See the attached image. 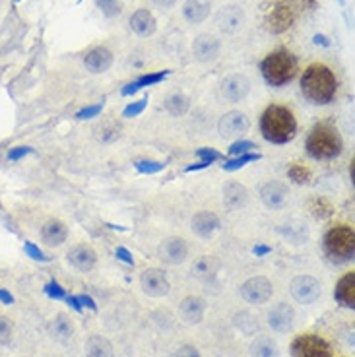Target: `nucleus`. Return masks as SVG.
Instances as JSON below:
<instances>
[{"mask_svg": "<svg viewBox=\"0 0 355 357\" xmlns=\"http://www.w3.org/2000/svg\"><path fill=\"white\" fill-rule=\"evenodd\" d=\"M14 295L10 291H6V289H0V303H4V305H14Z\"/></svg>", "mask_w": 355, "mask_h": 357, "instance_id": "54", "label": "nucleus"}, {"mask_svg": "<svg viewBox=\"0 0 355 357\" xmlns=\"http://www.w3.org/2000/svg\"><path fill=\"white\" fill-rule=\"evenodd\" d=\"M324 254L334 264L354 261L355 254V233L350 226H336L326 231L322 239Z\"/></svg>", "mask_w": 355, "mask_h": 357, "instance_id": "5", "label": "nucleus"}, {"mask_svg": "<svg viewBox=\"0 0 355 357\" xmlns=\"http://www.w3.org/2000/svg\"><path fill=\"white\" fill-rule=\"evenodd\" d=\"M311 212L317 220H326L334 214V206L326 198H315L311 200Z\"/></svg>", "mask_w": 355, "mask_h": 357, "instance_id": "37", "label": "nucleus"}, {"mask_svg": "<svg viewBox=\"0 0 355 357\" xmlns=\"http://www.w3.org/2000/svg\"><path fill=\"white\" fill-rule=\"evenodd\" d=\"M239 295L249 305H264L274 295L272 282L264 276L249 278L247 282H243V286L239 287Z\"/></svg>", "mask_w": 355, "mask_h": 357, "instance_id": "8", "label": "nucleus"}, {"mask_svg": "<svg viewBox=\"0 0 355 357\" xmlns=\"http://www.w3.org/2000/svg\"><path fill=\"white\" fill-rule=\"evenodd\" d=\"M181 12L189 24L198 25L208 20V16L212 12V2L210 0H185Z\"/></svg>", "mask_w": 355, "mask_h": 357, "instance_id": "25", "label": "nucleus"}, {"mask_svg": "<svg viewBox=\"0 0 355 357\" xmlns=\"http://www.w3.org/2000/svg\"><path fill=\"white\" fill-rule=\"evenodd\" d=\"M250 94V80L245 74H229L222 82V96L231 101L239 103Z\"/></svg>", "mask_w": 355, "mask_h": 357, "instance_id": "18", "label": "nucleus"}, {"mask_svg": "<svg viewBox=\"0 0 355 357\" xmlns=\"http://www.w3.org/2000/svg\"><path fill=\"white\" fill-rule=\"evenodd\" d=\"M83 352H86V357H115L113 344L105 336H90L86 340Z\"/></svg>", "mask_w": 355, "mask_h": 357, "instance_id": "30", "label": "nucleus"}, {"mask_svg": "<svg viewBox=\"0 0 355 357\" xmlns=\"http://www.w3.org/2000/svg\"><path fill=\"white\" fill-rule=\"evenodd\" d=\"M105 109V99H101L99 103H94V105H88V107L80 109L78 113H76V119L78 120H90V119H95V117H99L101 115V111Z\"/></svg>", "mask_w": 355, "mask_h": 357, "instance_id": "40", "label": "nucleus"}, {"mask_svg": "<svg viewBox=\"0 0 355 357\" xmlns=\"http://www.w3.org/2000/svg\"><path fill=\"white\" fill-rule=\"evenodd\" d=\"M289 293L301 305H313L317 303L322 295L320 282L313 276H295L289 284Z\"/></svg>", "mask_w": 355, "mask_h": 357, "instance_id": "9", "label": "nucleus"}, {"mask_svg": "<svg viewBox=\"0 0 355 357\" xmlns=\"http://www.w3.org/2000/svg\"><path fill=\"white\" fill-rule=\"evenodd\" d=\"M259 159H262V154H259V152H249V154L235 155V157L227 159L224 166H222V169L227 171V173H233V171H239V169L247 167L249 163H254V161H259Z\"/></svg>", "mask_w": 355, "mask_h": 357, "instance_id": "35", "label": "nucleus"}, {"mask_svg": "<svg viewBox=\"0 0 355 357\" xmlns=\"http://www.w3.org/2000/svg\"><path fill=\"white\" fill-rule=\"evenodd\" d=\"M340 2H343V0H340Z\"/></svg>", "mask_w": 355, "mask_h": 357, "instance_id": "59", "label": "nucleus"}, {"mask_svg": "<svg viewBox=\"0 0 355 357\" xmlns=\"http://www.w3.org/2000/svg\"><path fill=\"white\" fill-rule=\"evenodd\" d=\"M163 107L171 117H185L190 111V97L185 94H171L166 99Z\"/></svg>", "mask_w": 355, "mask_h": 357, "instance_id": "32", "label": "nucleus"}, {"mask_svg": "<svg viewBox=\"0 0 355 357\" xmlns=\"http://www.w3.org/2000/svg\"><path fill=\"white\" fill-rule=\"evenodd\" d=\"M250 357H280V347L270 336H257L249 347Z\"/></svg>", "mask_w": 355, "mask_h": 357, "instance_id": "31", "label": "nucleus"}, {"mask_svg": "<svg viewBox=\"0 0 355 357\" xmlns=\"http://www.w3.org/2000/svg\"><path fill=\"white\" fill-rule=\"evenodd\" d=\"M157 256L159 261L179 266L189 259V243L183 237H167L159 243L157 247Z\"/></svg>", "mask_w": 355, "mask_h": 357, "instance_id": "13", "label": "nucleus"}, {"mask_svg": "<svg viewBox=\"0 0 355 357\" xmlns=\"http://www.w3.org/2000/svg\"><path fill=\"white\" fill-rule=\"evenodd\" d=\"M66 261L72 268H76L78 272H92L97 264V254L90 245H76L68 250Z\"/></svg>", "mask_w": 355, "mask_h": 357, "instance_id": "20", "label": "nucleus"}, {"mask_svg": "<svg viewBox=\"0 0 355 357\" xmlns=\"http://www.w3.org/2000/svg\"><path fill=\"white\" fill-rule=\"evenodd\" d=\"M113 59H115L113 53L107 47H95L86 55L83 66H86V70L92 72V74H103V72H107L113 66Z\"/></svg>", "mask_w": 355, "mask_h": 357, "instance_id": "22", "label": "nucleus"}, {"mask_svg": "<svg viewBox=\"0 0 355 357\" xmlns=\"http://www.w3.org/2000/svg\"><path fill=\"white\" fill-rule=\"evenodd\" d=\"M338 92V80L334 72L326 66L315 62L307 66L301 76V94L315 105H328L334 101Z\"/></svg>", "mask_w": 355, "mask_h": 357, "instance_id": "1", "label": "nucleus"}, {"mask_svg": "<svg viewBox=\"0 0 355 357\" xmlns=\"http://www.w3.org/2000/svg\"><path fill=\"white\" fill-rule=\"evenodd\" d=\"M270 252H272V247H268V245H254L252 247V254L254 256H266Z\"/></svg>", "mask_w": 355, "mask_h": 357, "instance_id": "52", "label": "nucleus"}, {"mask_svg": "<svg viewBox=\"0 0 355 357\" xmlns=\"http://www.w3.org/2000/svg\"><path fill=\"white\" fill-rule=\"evenodd\" d=\"M250 120L241 111H229L218 122V132L222 138H241L245 132H249Z\"/></svg>", "mask_w": 355, "mask_h": 357, "instance_id": "15", "label": "nucleus"}, {"mask_svg": "<svg viewBox=\"0 0 355 357\" xmlns=\"http://www.w3.org/2000/svg\"><path fill=\"white\" fill-rule=\"evenodd\" d=\"M31 154H36V150H34L31 146H18V148H12V150L8 152V161H18V159H22L25 155Z\"/></svg>", "mask_w": 355, "mask_h": 357, "instance_id": "48", "label": "nucleus"}, {"mask_svg": "<svg viewBox=\"0 0 355 357\" xmlns=\"http://www.w3.org/2000/svg\"><path fill=\"white\" fill-rule=\"evenodd\" d=\"M68 239V227L64 226L60 220H47L41 226V241L47 247H60Z\"/></svg>", "mask_w": 355, "mask_h": 357, "instance_id": "27", "label": "nucleus"}, {"mask_svg": "<svg viewBox=\"0 0 355 357\" xmlns=\"http://www.w3.org/2000/svg\"><path fill=\"white\" fill-rule=\"evenodd\" d=\"M266 321H268V326L272 328L274 332L278 334L291 332L293 326H295V309H293L289 303L280 301V303H276L272 309L268 310Z\"/></svg>", "mask_w": 355, "mask_h": 357, "instance_id": "12", "label": "nucleus"}, {"mask_svg": "<svg viewBox=\"0 0 355 357\" xmlns=\"http://www.w3.org/2000/svg\"><path fill=\"white\" fill-rule=\"evenodd\" d=\"M334 298L338 301L340 307L345 309H354L355 307V274L347 272L338 280V284L334 287Z\"/></svg>", "mask_w": 355, "mask_h": 357, "instance_id": "26", "label": "nucleus"}, {"mask_svg": "<svg viewBox=\"0 0 355 357\" xmlns=\"http://www.w3.org/2000/svg\"><path fill=\"white\" fill-rule=\"evenodd\" d=\"M224 204L227 210H241L249 204V189L237 181H229L224 187Z\"/></svg>", "mask_w": 355, "mask_h": 357, "instance_id": "23", "label": "nucleus"}, {"mask_svg": "<svg viewBox=\"0 0 355 357\" xmlns=\"http://www.w3.org/2000/svg\"><path fill=\"white\" fill-rule=\"evenodd\" d=\"M131 29L138 37H152L157 31V20L148 8H138L131 16Z\"/></svg>", "mask_w": 355, "mask_h": 357, "instance_id": "24", "label": "nucleus"}, {"mask_svg": "<svg viewBox=\"0 0 355 357\" xmlns=\"http://www.w3.org/2000/svg\"><path fill=\"white\" fill-rule=\"evenodd\" d=\"M233 326L241 334H245V336H254V334L259 332V321H257V317L247 313V310H239V313L233 315Z\"/></svg>", "mask_w": 355, "mask_h": 357, "instance_id": "33", "label": "nucleus"}, {"mask_svg": "<svg viewBox=\"0 0 355 357\" xmlns=\"http://www.w3.org/2000/svg\"><path fill=\"white\" fill-rule=\"evenodd\" d=\"M261 72L264 80L272 88H282L289 83L297 74L295 55L287 49H276L270 55H266L261 62Z\"/></svg>", "mask_w": 355, "mask_h": 357, "instance_id": "4", "label": "nucleus"}, {"mask_svg": "<svg viewBox=\"0 0 355 357\" xmlns=\"http://www.w3.org/2000/svg\"><path fill=\"white\" fill-rule=\"evenodd\" d=\"M259 146L254 142H250V140H237L235 144H231V148H229V155H241V154H249V152H254Z\"/></svg>", "mask_w": 355, "mask_h": 357, "instance_id": "45", "label": "nucleus"}, {"mask_svg": "<svg viewBox=\"0 0 355 357\" xmlns=\"http://www.w3.org/2000/svg\"><path fill=\"white\" fill-rule=\"evenodd\" d=\"M291 357H334L330 344L317 334H303L291 342Z\"/></svg>", "mask_w": 355, "mask_h": 357, "instance_id": "7", "label": "nucleus"}, {"mask_svg": "<svg viewBox=\"0 0 355 357\" xmlns=\"http://www.w3.org/2000/svg\"><path fill=\"white\" fill-rule=\"evenodd\" d=\"M134 167L138 173L142 175H155V173H161L166 169V163L161 161H155V159H136L134 161Z\"/></svg>", "mask_w": 355, "mask_h": 357, "instance_id": "38", "label": "nucleus"}, {"mask_svg": "<svg viewBox=\"0 0 355 357\" xmlns=\"http://www.w3.org/2000/svg\"><path fill=\"white\" fill-rule=\"evenodd\" d=\"M24 250H25V254H27V256H29L31 261L51 262V256H49V254H45V252L39 249L36 243H31V241H25Z\"/></svg>", "mask_w": 355, "mask_h": 357, "instance_id": "44", "label": "nucleus"}, {"mask_svg": "<svg viewBox=\"0 0 355 357\" xmlns=\"http://www.w3.org/2000/svg\"><path fill=\"white\" fill-rule=\"evenodd\" d=\"M115 256H117V261L124 262L129 266H134V256H132V252L127 247H117L115 249Z\"/></svg>", "mask_w": 355, "mask_h": 357, "instance_id": "49", "label": "nucleus"}, {"mask_svg": "<svg viewBox=\"0 0 355 357\" xmlns=\"http://www.w3.org/2000/svg\"><path fill=\"white\" fill-rule=\"evenodd\" d=\"M259 196L268 210H282L289 200V189L282 181H268L261 187Z\"/></svg>", "mask_w": 355, "mask_h": 357, "instance_id": "14", "label": "nucleus"}, {"mask_svg": "<svg viewBox=\"0 0 355 357\" xmlns=\"http://www.w3.org/2000/svg\"><path fill=\"white\" fill-rule=\"evenodd\" d=\"M245 10L243 6L239 4H227V6H222L218 14H215V25L218 29L225 34V36H233L237 31L243 29L245 25Z\"/></svg>", "mask_w": 355, "mask_h": 357, "instance_id": "11", "label": "nucleus"}, {"mask_svg": "<svg viewBox=\"0 0 355 357\" xmlns=\"http://www.w3.org/2000/svg\"><path fill=\"white\" fill-rule=\"evenodd\" d=\"M14 2H22V0H14Z\"/></svg>", "mask_w": 355, "mask_h": 357, "instance_id": "58", "label": "nucleus"}, {"mask_svg": "<svg viewBox=\"0 0 355 357\" xmlns=\"http://www.w3.org/2000/svg\"><path fill=\"white\" fill-rule=\"evenodd\" d=\"M78 301H80V305L83 307H88L90 310H94L97 313V303H95V299L92 295H78Z\"/></svg>", "mask_w": 355, "mask_h": 357, "instance_id": "51", "label": "nucleus"}, {"mask_svg": "<svg viewBox=\"0 0 355 357\" xmlns=\"http://www.w3.org/2000/svg\"><path fill=\"white\" fill-rule=\"evenodd\" d=\"M140 287L148 298H166L167 293L171 291V284L169 278L161 270V268H146L140 274Z\"/></svg>", "mask_w": 355, "mask_h": 357, "instance_id": "10", "label": "nucleus"}, {"mask_svg": "<svg viewBox=\"0 0 355 357\" xmlns=\"http://www.w3.org/2000/svg\"><path fill=\"white\" fill-rule=\"evenodd\" d=\"M307 152L313 159H334L342 154V136L330 122L315 124L307 136Z\"/></svg>", "mask_w": 355, "mask_h": 357, "instance_id": "3", "label": "nucleus"}, {"mask_svg": "<svg viewBox=\"0 0 355 357\" xmlns=\"http://www.w3.org/2000/svg\"><path fill=\"white\" fill-rule=\"evenodd\" d=\"M14 338V322L0 315V345H8Z\"/></svg>", "mask_w": 355, "mask_h": 357, "instance_id": "41", "label": "nucleus"}, {"mask_svg": "<svg viewBox=\"0 0 355 357\" xmlns=\"http://www.w3.org/2000/svg\"><path fill=\"white\" fill-rule=\"evenodd\" d=\"M43 291H45V295L51 299H55V301H60V299L66 298V291H64V287L60 286L57 280H51L47 286L43 287Z\"/></svg>", "mask_w": 355, "mask_h": 357, "instance_id": "46", "label": "nucleus"}, {"mask_svg": "<svg viewBox=\"0 0 355 357\" xmlns=\"http://www.w3.org/2000/svg\"><path fill=\"white\" fill-rule=\"evenodd\" d=\"M297 20V8L293 0H268L264 6L262 22L264 29L272 36L285 34Z\"/></svg>", "mask_w": 355, "mask_h": 357, "instance_id": "6", "label": "nucleus"}, {"mask_svg": "<svg viewBox=\"0 0 355 357\" xmlns=\"http://www.w3.org/2000/svg\"><path fill=\"white\" fill-rule=\"evenodd\" d=\"M206 309H208V305L200 295H187L179 303V317L185 324L196 326V324H200L204 321Z\"/></svg>", "mask_w": 355, "mask_h": 357, "instance_id": "17", "label": "nucleus"}, {"mask_svg": "<svg viewBox=\"0 0 355 357\" xmlns=\"http://www.w3.org/2000/svg\"><path fill=\"white\" fill-rule=\"evenodd\" d=\"M66 303H68V307L76 310V313H82V305H80V301H78V295H66Z\"/></svg>", "mask_w": 355, "mask_h": 357, "instance_id": "53", "label": "nucleus"}, {"mask_svg": "<svg viewBox=\"0 0 355 357\" xmlns=\"http://www.w3.org/2000/svg\"><path fill=\"white\" fill-rule=\"evenodd\" d=\"M175 357H202L200 352H198V347L196 345H190V344H185L181 345L177 349V354Z\"/></svg>", "mask_w": 355, "mask_h": 357, "instance_id": "50", "label": "nucleus"}, {"mask_svg": "<svg viewBox=\"0 0 355 357\" xmlns=\"http://www.w3.org/2000/svg\"><path fill=\"white\" fill-rule=\"evenodd\" d=\"M95 138L101 144H113L120 138V124L117 120H103L99 127H95Z\"/></svg>", "mask_w": 355, "mask_h": 357, "instance_id": "34", "label": "nucleus"}, {"mask_svg": "<svg viewBox=\"0 0 355 357\" xmlns=\"http://www.w3.org/2000/svg\"><path fill=\"white\" fill-rule=\"evenodd\" d=\"M287 175H289V178H291L293 183L303 185V183H308V178H311V171H308V167L301 166V163H295V166L289 167Z\"/></svg>", "mask_w": 355, "mask_h": 357, "instance_id": "42", "label": "nucleus"}, {"mask_svg": "<svg viewBox=\"0 0 355 357\" xmlns=\"http://www.w3.org/2000/svg\"><path fill=\"white\" fill-rule=\"evenodd\" d=\"M261 134L270 144H287L295 138L297 119L291 109L270 105L261 117Z\"/></svg>", "mask_w": 355, "mask_h": 357, "instance_id": "2", "label": "nucleus"}, {"mask_svg": "<svg viewBox=\"0 0 355 357\" xmlns=\"http://www.w3.org/2000/svg\"><path fill=\"white\" fill-rule=\"evenodd\" d=\"M169 74H171V70L148 72V74H144V76H140V78H136L134 82L127 83V85L120 90V96H124V97L134 96L136 92H140V90H144V88H150V85H155V83L163 82Z\"/></svg>", "mask_w": 355, "mask_h": 357, "instance_id": "29", "label": "nucleus"}, {"mask_svg": "<svg viewBox=\"0 0 355 357\" xmlns=\"http://www.w3.org/2000/svg\"><path fill=\"white\" fill-rule=\"evenodd\" d=\"M95 6L109 20L118 18L122 14V0H95Z\"/></svg>", "mask_w": 355, "mask_h": 357, "instance_id": "36", "label": "nucleus"}, {"mask_svg": "<svg viewBox=\"0 0 355 357\" xmlns=\"http://www.w3.org/2000/svg\"><path fill=\"white\" fill-rule=\"evenodd\" d=\"M278 233L282 235L285 243H291V245H305L311 237L307 224L303 220H297V217L284 222L278 227Z\"/></svg>", "mask_w": 355, "mask_h": 357, "instance_id": "21", "label": "nucleus"}, {"mask_svg": "<svg viewBox=\"0 0 355 357\" xmlns=\"http://www.w3.org/2000/svg\"><path fill=\"white\" fill-rule=\"evenodd\" d=\"M157 8H173L177 4V0H152Z\"/></svg>", "mask_w": 355, "mask_h": 357, "instance_id": "56", "label": "nucleus"}, {"mask_svg": "<svg viewBox=\"0 0 355 357\" xmlns=\"http://www.w3.org/2000/svg\"><path fill=\"white\" fill-rule=\"evenodd\" d=\"M146 107H148V97H142V99H138V101H132V103H129V105L124 107L122 117H124V119H134V117L142 115Z\"/></svg>", "mask_w": 355, "mask_h": 357, "instance_id": "43", "label": "nucleus"}, {"mask_svg": "<svg viewBox=\"0 0 355 357\" xmlns=\"http://www.w3.org/2000/svg\"><path fill=\"white\" fill-rule=\"evenodd\" d=\"M222 53V41L212 34H200V36L194 37L192 41V55L194 59L202 62V64H208L220 57Z\"/></svg>", "mask_w": 355, "mask_h": 357, "instance_id": "16", "label": "nucleus"}, {"mask_svg": "<svg viewBox=\"0 0 355 357\" xmlns=\"http://www.w3.org/2000/svg\"><path fill=\"white\" fill-rule=\"evenodd\" d=\"M220 227H222L220 217L213 214V212H210V210H202L198 214L192 215V220H190L192 233L200 239H210Z\"/></svg>", "mask_w": 355, "mask_h": 357, "instance_id": "19", "label": "nucleus"}, {"mask_svg": "<svg viewBox=\"0 0 355 357\" xmlns=\"http://www.w3.org/2000/svg\"><path fill=\"white\" fill-rule=\"evenodd\" d=\"M213 268H218V262L213 261L212 256H206V254H204L202 259L196 261L192 272L196 276H200V278H210V276H213Z\"/></svg>", "mask_w": 355, "mask_h": 357, "instance_id": "39", "label": "nucleus"}, {"mask_svg": "<svg viewBox=\"0 0 355 357\" xmlns=\"http://www.w3.org/2000/svg\"><path fill=\"white\" fill-rule=\"evenodd\" d=\"M47 332L55 342L66 344V342H70L72 336H74V324H72V321L66 315L59 313V315L47 324Z\"/></svg>", "mask_w": 355, "mask_h": 357, "instance_id": "28", "label": "nucleus"}, {"mask_svg": "<svg viewBox=\"0 0 355 357\" xmlns=\"http://www.w3.org/2000/svg\"><path fill=\"white\" fill-rule=\"evenodd\" d=\"M206 167H210V163H206V161H198V163H192V166H189L185 171L187 173H192V171H200V169H206Z\"/></svg>", "mask_w": 355, "mask_h": 357, "instance_id": "57", "label": "nucleus"}, {"mask_svg": "<svg viewBox=\"0 0 355 357\" xmlns=\"http://www.w3.org/2000/svg\"><path fill=\"white\" fill-rule=\"evenodd\" d=\"M313 41H315V45H322V47H330V41H328V37L322 36V34H317V36L313 37Z\"/></svg>", "mask_w": 355, "mask_h": 357, "instance_id": "55", "label": "nucleus"}, {"mask_svg": "<svg viewBox=\"0 0 355 357\" xmlns=\"http://www.w3.org/2000/svg\"><path fill=\"white\" fill-rule=\"evenodd\" d=\"M196 157H198L200 161H206V163L212 166L213 161L222 159V154H220L218 150H213V148H200V150H196Z\"/></svg>", "mask_w": 355, "mask_h": 357, "instance_id": "47", "label": "nucleus"}]
</instances>
